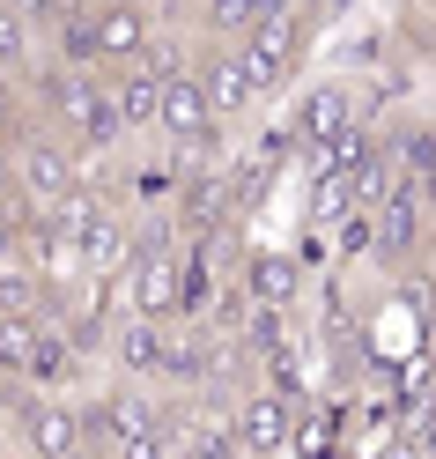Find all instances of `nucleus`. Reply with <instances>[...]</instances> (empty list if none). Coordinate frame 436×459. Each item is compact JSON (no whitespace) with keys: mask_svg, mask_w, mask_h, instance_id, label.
<instances>
[{"mask_svg":"<svg viewBox=\"0 0 436 459\" xmlns=\"http://www.w3.org/2000/svg\"><path fill=\"white\" fill-rule=\"evenodd\" d=\"M237 290H244L252 304H281V311H288V297L303 290V267L288 260V252L252 245V252H244V267H237Z\"/></svg>","mask_w":436,"mask_h":459,"instance_id":"9d476101","label":"nucleus"},{"mask_svg":"<svg viewBox=\"0 0 436 459\" xmlns=\"http://www.w3.org/2000/svg\"><path fill=\"white\" fill-rule=\"evenodd\" d=\"M422 8H436V0H422Z\"/></svg>","mask_w":436,"mask_h":459,"instance_id":"aec40b11","label":"nucleus"},{"mask_svg":"<svg viewBox=\"0 0 436 459\" xmlns=\"http://www.w3.org/2000/svg\"><path fill=\"white\" fill-rule=\"evenodd\" d=\"M8 156H15V193L38 200V208H60V200H74L81 186H90V163H81V149H74L60 126H45L38 111L8 134Z\"/></svg>","mask_w":436,"mask_h":459,"instance_id":"f257e3e1","label":"nucleus"},{"mask_svg":"<svg viewBox=\"0 0 436 459\" xmlns=\"http://www.w3.org/2000/svg\"><path fill=\"white\" fill-rule=\"evenodd\" d=\"M0 459H15V445H0Z\"/></svg>","mask_w":436,"mask_h":459,"instance_id":"6ab92c4d","label":"nucleus"},{"mask_svg":"<svg viewBox=\"0 0 436 459\" xmlns=\"http://www.w3.org/2000/svg\"><path fill=\"white\" fill-rule=\"evenodd\" d=\"M38 333H45V319H0V378L30 385V363H38Z\"/></svg>","mask_w":436,"mask_h":459,"instance_id":"ddd939ff","label":"nucleus"},{"mask_svg":"<svg viewBox=\"0 0 436 459\" xmlns=\"http://www.w3.org/2000/svg\"><path fill=\"white\" fill-rule=\"evenodd\" d=\"M229 415H237V437H244L252 459H274L288 437H296V408H288V393H281V385H252Z\"/></svg>","mask_w":436,"mask_h":459,"instance_id":"6e6552de","label":"nucleus"},{"mask_svg":"<svg viewBox=\"0 0 436 459\" xmlns=\"http://www.w3.org/2000/svg\"><path fill=\"white\" fill-rule=\"evenodd\" d=\"M429 97H436V52H429Z\"/></svg>","mask_w":436,"mask_h":459,"instance_id":"a211bd4d","label":"nucleus"},{"mask_svg":"<svg viewBox=\"0 0 436 459\" xmlns=\"http://www.w3.org/2000/svg\"><path fill=\"white\" fill-rule=\"evenodd\" d=\"M200 82H208V97H215V111H222V126H237V119H252V111L267 104V90H259V74L244 67V52H237V45L200 38Z\"/></svg>","mask_w":436,"mask_h":459,"instance_id":"0eeeda50","label":"nucleus"},{"mask_svg":"<svg viewBox=\"0 0 436 459\" xmlns=\"http://www.w3.org/2000/svg\"><path fill=\"white\" fill-rule=\"evenodd\" d=\"M311 22H318V8H281V15H267L259 30H244L237 38V52H244V67L259 74V90H288V82L303 74V52H311Z\"/></svg>","mask_w":436,"mask_h":459,"instance_id":"7ed1b4c3","label":"nucleus"},{"mask_svg":"<svg viewBox=\"0 0 436 459\" xmlns=\"http://www.w3.org/2000/svg\"><path fill=\"white\" fill-rule=\"evenodd\" d=\"M363 119H370V111H363V90H355L347 74H326V82H311V90H296V111H288L296 141H303V149H318V163H326Z\"/></svg>","mask_w":436,"mask_h":459,"instance_id":"20e7f679","label":"nucleus"},{"mask_svg":"<svg viewBox=\"0 0 436 459\" xmlns=\"http://www.w3.org/2000/svg\"><path fill=\"white\" fill-rule=\"evenodd\" d=\"M370 215H377V260L385 267H415L429 252V238H436V215H429V200H422L415 178H399Z\"/></svg>","mask_w":436,"mask_h":459,"instance_id":"39448f33","label":"nucleus"},{"mask_svg":"<svg viewBox=\"0 0 436 459\" xmlns=\"http://www.w3.org/2000/svg\"><path fill=\"white\" fill-rule=\"evenodd\" d=\"M15 8H22V15H30V22H38V30H52V22H60V15H74V8H81V0H15Z\"/></svg>","mask_w":436,"mask_h":459,"instance_id":"2eb2a0df","label":"nucleus"},{"mask_svg":"<svg viewBox=\"0 0 436 459\" xmlns=\"http://www.w3.org/2000/svg\"><path fill=\"white\" fill-rule=\"evenodd\" d=\"M0 260H22V222H15L8 200H0Z\"/></svg>","mask_w":436,"mask_h":459,"instance_id":"dca6fc26","label":"nucleus"},{"mask_svg":"<svg viewBox=\"0 0 436 459\" xmlns=\"http://www.w3.org/2000/svg\"><path fill=\"white\" fill-rule=\"evenodd\" d=\"M119 8H156V15H163V8H170V0H119Z\"/></svg>","mask_w":436,"mask_h":459,"instance_id":"f3484780","label":"nucleus"},{"mask_svg":"<svg viewBox=\"0 0 436 459\" xmlns=\"http://www.w3.org/2000/svg\"><path fill=\"white\" fill-rule=\"evenodd\" d=\"M22 393H30V385L0 378V445H15V415H22Z\"/></svg>","mask_w":436,"mask_h":459,"instance_id":"4468645a","label":"nucleus"},{"mask_svg":"<svg viewBox=\"0 0 436 459\" xmlns=\"http://www.w3.org/2000/svg\"><path fill=\"white\" fill-rule=\"evenodd\" d=\"M38 67H45V30L15 8V0H0V74L30 82Z\"/></svg>","mask_w":436,"mask_h":459,"instance_id":"9b49d317","label":"nucleus"},{"mask_svg":"<svg viewBox=\"0 0 436 459\" xmlns=\"http://www.w3.org/2000/svg\"><path fill=\"white\" fill-rule=\"evenodd\" d=\"M45 297H52L45 267H30V260H0V319H45Z\"/></svg>","mask_w":436,"mask_h":459,"instance_id":"f8f14e48","label":"nucleus"},{"mask_svg":"<svg viewBox=\"0 0 436 459\" xmlns=\"http://www.w3.org/2000/svg\"><path fill=\"white\" fill-rule=\"evenodd\" d=\"M104 74H111V97H119V119L133 126V141H141V134L156 141V119H163V82H170V74H156L149 60H141V67H104Z\"/></svg>","mask_w":436,"mask_h":459,"instance_id":"1a4fd4ad","label":"nucleus"},{"mask_svg":"<svg viewBox=\"0 0 436 459\" xmlns=\"http://www.w3.org/2000/svg\"><path fill=\"white\" fill-rule=\"evenodd\" d=\"M90 30H97V67H141L163 30L156 8H119V0H90Z\"/></svg>","mask_w":436,"mask_h":459,"instance_id":"423d86ee","label":"nucleus"},{"mask_svg":"<svg viewBox=\"0 0 436 459\" xmlns=\"http://www.w3.org/2000/svg\"><path fill=\"white\" fill-rule=\"evenodd\" d=\"M15 452L22 459H97L90 452V415L81 400L67 393H22V415H15Z\"/></svg>","mask_w":436,"mask_h":459,"instance_id":"f03ea898","label":"nucleus"}]
</instances>
